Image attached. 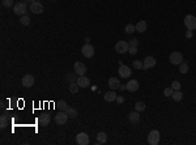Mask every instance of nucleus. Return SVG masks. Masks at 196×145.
<instances>
[{
	"instance_id": "nucleus-1",
	"label": "nucleus",
	"mask_w": 196,
	"mask_h": 145,
	"mask_svg": "<svg viewBox=\"0 0 196 145\" xmlns=\"http://www.w3.org/2000/svg\"><path fill=\"white\" fill-rule=\"evenodd\" d=\"M13 12L17 16H24V14H26L28 12V4L26 3H17V4L13 5Z\"/></svg>"
},
{
	"instance_id": "nucleus-2",
	"label": "nucleus",
	"mask_w": 196,
	"mask_h": 145,
	"mask_svg": "<svg viewBox=\"0 0 196 145\" xmlns=\"http://www.w3.org/2000/svg\"><path fill=\"white\" fill-rule=\"evenodd\" d=\"M169 59L173 66H179L182 61H183V55H182V52H179V51H174L170 54Z\"/></svg>"
},
{
	"instance_id": "nucleus-3",
	"label": "nucleus",
	"mask_w": 196,
	"mask_h": 145,
	"mask_svg": "<svg viewBox=\"0 0 196 145\" xmlns=\"http://www.w3.org/2000/svg\"><path fill=\"white\" fill-rule=\"evenodd\" d=\"M68 114H67V111H62L60 110L58 114L55 115V123L58 126H63V124H66L67 120H68Z\"/></svg>"
},
{
	"instance_id": "nucleus-4",
	"label": "nucleus",
	"mask_w": 196,
	"mask_h": 145,
	"mask_svg": "<svg viewBox=\"0 0 196 145\" xmlns=\"http://www.w3.org/2000/svg\"><path fill=\"white\" fill-rule=\"evenodd\" d=\"M184 25L188 30H195L196 29V17L192 16V14H187L184 17Z\"/></svg>"
},
{
	"instance_id": "nucleus-5",
	"label": "nucleus",
	"mask_w": 196,
	"mask_h": 145,
	"mask_svg": "<svg viewBox=\"0 0 196 145\" xmlns=\"http://www.w3.org/2000/svg\"><path fill=\"white\" fill-rule=\"evenodd\" d=\"M159 132L157 131V129H153V131L149 132V135H148V143L151 144V145H157L159 143Z\"/></svg>"
},
{
	"instance_id": "nucleus-6",
	"label": "nucleus",
	"mask_w": 196,
	"mask_h": 145,
	"mask_svg": "<svg viewBox=\"0 0 196 145\" xmlns=\"http://www.w3.org/2000/svg\"><path fill=\"white\" fill-rule=\"evenodd\" d=\"M128 49H130V43L126 42V41H119V42H116V45H115V51L118 54L127 52Z\"/></svg>"
},
{
	"instance_id": "nucleus-7",
	"label": "nucleus",
	"mask_w": 196,
	"mask_h": 145,
	"mask_svg": "<svg viewBox=\"0 0 196 145\" xmlns=\"http://www.w3.org/2000/svg\"><path fill=\"white\" fill-rule=\"evenodd\" d=\"M73 70H75V73L77 76H83L84 73H86V66H85L83 61H76Z\"/></svg>"
},
{
	"instance_id": "nucleus-8",
	"label": "nucleus",
	"mask_w": 196,
	"mask_h": 145,
	"mask_svg": "<svg viewBox=\"0 0 196 145\" xmlns=\"http://www.w3.org/2000/svg\"><path fill=\"white\" fill-rule=\"evenodd\" d=\"M81 52H83V55L85 58H92L94 55V47L90 45V43H86V45L83 46V49H81Z\"/></svg>"
},
{
	"instance_id": "nucleus-9",
	"label": "nucleus",
	"mask_w": 196,
	"mask_h": 145,
	"mask_svg": "<svg viewBox=\"0 0 196 145\" xmlns=\"http://www.w3.org/2000/svg\"><path fill=\"white\" fill-rule=\"evenodd\" d=\"M29 9H30L34 14H41V13H43V10H45L43 5H42L39 1H34V3H31L30 7H29Z\"/></svg>"
},
{
	"instance_id": "nucleus-10",
	"label": "nucleus",
	"mask_w": 196,
	"mask_h": 145,
	"mask_svg": "<svg viewBox=\"0 0 196 145\" xmlns=\"http://www.w3.org/2000/svg\"><path fill=\"white\" fill-rule=\"evenodd\" d=\"M76 143L78 145H88L89 143H90V140H89V136L85 132H80L76 136Z\"/></svg>"
},
{
	"instance_id": "nucleus-11",
	"label": "nucleus",
	"mask_w": 196,
	"mask_h": 145,
	"mask_svg": "<svg viewBox=\"0 0 196 145\" xmlns=\"http://www.w3.org/2000/svg\"><path fill=\"white\" fill-rule=\"evenodd\" d=\"M21 82H22V85L25 86V88H31V86L34 85V82H35V78H34L33 75H25Z\"/></svg>"
},
{
	"instance_id": "nucleus-12",
	"label": "nucleus",
	"mask_w": 196,
	"mask_h": 145,
	"mask_svg": "<svg viewBox=\"0 0 196 145\" xmlns=\"http://www.w3.org/2000/svg\"><path fill=\"white\" fill-rule=\"evenodd\" d=\"M153 67H156V59L153 56H147L142 61V68L144 70H151Z\"/></svg>"
},
{
	"instance_id": "nucleus-13",
	"label": "nucleus",
	"mask_w": 196,
	"mask_h": 145,
	"mask_svg": "<svg viewBox=\"0 0 196 145\" xmlns=\"http://www.w3.org/2000/svg\"><path fill=\"white\" fill-rule=\"evenodd\" d=\"M118 73H119V76L120 77H123V78H128L131 76V73H132V72H131V68L130 67H127V66H120L119 67V71H118Z\"/></svg>"
},
{
	"instance_id": "nucleus-14",
	"label": "nucleus",
	"mask_w": 196,
	"mask_h": 145,
	"mask_svg": "<svg viewBox=\"0 0 196 145\" xmlns=\"http://www.w3.org/2000/svg\"><path fill=\"white\" fill-rule=\"evenodd\" d=\"M76 82L78 84V86L80 88H88L89 85H90V80H89L86 76H78L77 77V80H76Z\"/></svg>"
},
{
	"instance_id": "nucleus-15",
	"label": "nucleus",
	"mask_w": 196,
	"mask_h": 145,
	"mask_svg": "<svg viewBox=\"0 0 196 145\" xmlns=\"http://www.w3.org/2000/svg\"><path fill=\"white\" fill-rule=\"evenodd\" d=\"M109 86L111 90H116L120 88V81L116 77H110L109 78Z\"/></svg>"
},
{
	"instance_id": "nucleus-16",
	"label": "nucleus",
	"mask_w": 196,
	"mask_h": 145,
	"mask_svg": "<svg viewBox=\"0 0 196 145\" xmlns=\"http://www.w3.org/2000/svg\"><path fill=\"white\" fill-rule=\"evenodd\" d=\"M128 119H130V122L132 123L133 126H136L140 123V115H139V111H135V112H131L130 115H128Z\"/></svg>"
},
{
	"instance_id": "nucleus-17",
	"label": "nucleus",
	"mask_w": 196,
	"mask_h": 145,
	"mask_svg": "<svg viewBox=\"0 0 196 145\" xmlns=\"http://www.w3.org/2000/svg\"><path fill=\"white\" fill-rule=\"evenodd\" d=\"M137 89H139V81H137V80H131V81H128V84H127V90H128V92L133 93V92H136Z\"/></svg>"
},
{
	"instance_id": "nucleus-18",
	"label": "nucleus",
	"mask_w": 196,
	"mask_h": 145,
	"mask_svg": "<svg viewBox=\"0 0 196 145\" xmlns=\"http://www.w3.org/2000/svg\"><path fill=\"white\" fill-rule=\"evenodd\" d=\"M38 122H39V124L43 126V127L48 126V124H50V115H48V114H42V115H39Z\"/></svg>"
},
{
	"instance_id": "nucleus-19",
	"label": "nucleus",
	"mask_w": 196,
	"mask_h": 145,
	"mask_svg": "<svg viewBox=\"0 0 196 145\" xmlns=\"http://www.w3.org/2000/svg\"><path fill=\"white\" fill-rule=\"evenodd\" d=\"M116 93L114 92V90H110V92L105 93V96H103V98H105L106 102H114V101L116 99Z\"/></svg>"
},
{
	"instance_id": "nucleus-20",
	"label": "nucleus",
	"mask_w": 196,
	"mask_h": 145,
	"mask_svg": "<svg viewBox=\"0 0 196 145\" xmlns=\"http://www.w3.org/2000/svg\"><path fill=\"white\" fill-rule=\"evenodd\" d=\"M135 26H136V31H137V33H144V31L147 30V28H148L145 21H139Z\"/></svg>"
},
{
	"instance_id": "nucleus-21",
	"label": "nucleus",
	"mask_w": 196,
	"mask_h": 145,
	"mask_svg": "<svg viewBox=\"0 0 196 145\" xmlns=\"http://www.w3.org/2000/svg\"><path fill=\"white\" fill-rule=\"evenodd\" d=\"M107 141V135L106 132H99L97 135V144H105Z\"/></svg>"
},
{
	"instance_id": "nucleus-22",
	"label": "nucleus",
	"mask_w": 196,
	"mask_h": 145,
	"mask_svg": "<svg viewBox=\"0 0 196 145\" xmlns=\"http://www.w3.org/2000/svg\"><path fill=\"white\" fill-rule=\"evenodd\" d=\"M171 97H173V99L175 101V102H180V101L183 99V93H182L180 90H174Z\"/></svg>"
},
{
	"instance_id": "nucleus-23",
	"label": "nucleus",
	"mask_w": 196,
	"mask_h": 145,
	"mask_svg": "<svg viewBox=\"0 0 196 145\" xmlns=\"http://www.w3.org/2000/svg\"><path fill=\"white\" fill-rule=\"evenodd\" d=\"M188 70H190V67H188V64L186 63V61H182V63L179 64V72L182 75H186Z\"/></svg>"
},
{
	"instance_id": "nucleus-24",
	"label": "nucleus",
	"mask_w": 196,
	"mask_h": 145,
	"mask_svg": "<svg viewBox=\"0 0 196 145\" xmlns=\"http://www.w3.org/2000/svg\"><path fill=\"white\" fill-rule=\"evenodd\" d=\"M124 31H126L127 34H132L133 31H136V26H135L133 24H128V25H126V28H124Z\"/></svg>"
},
{
	"instance_id": "nucleus-25",
	"label": "nucleus",
	"mask_w": 196,
	"mask_h": 145,
	"mask_svg": "<svg viewBox=\"0 0 196 145\" xmlns=\"http://www.w3.org/2000/svg\"><path fill=\"white\" fill-rule=\"evenodd\" d=\"M78 88H80V86H78L77 82H71L69 84V92L72 94H76L78 92Z\"/></svg>"
},
{
	"instance_id": "nucleus-26",
	"label": "nucleus",
	"mask_w": 196,
	"mask_h": 145,
	"mask_svg": "<svg viewBox=\"0 0 196 145\" xmlns=\"http://www.w3.org/2000/svg\"><path fill=\"white\" fill-rule=\"evenodd\" d=\"M68 107H69V106H68V103H67L64 99H62V101H59V102H58V108H59V110L66 111Z\"/></svg>"
},
{
	"instance_id": "nucleus-27",
	"label": "nucleus",
	"mask_w": 196,
	"mask_h": 145,
	"mask_svg": "<svg viewBox=\"0 0 196 145\" xmlns=\"http://www.w3.org/2000/svg\"><path fill=\"white\" fill-rule=\"evenodd\" d=\"M66 111H67V114H68V117H69V118H76V117H77V110H76V108H73V107H68Z\"/></svg>"
},
{
	"instance_id": "nucleus-28",
	"label": "nucleus",
	"mask_w": 196,
	"mask_h": 145,
	"mask_svg": "<svg viewBox=\"0 0 196 145\" xmlns=\"http://www.w3.org/2000/svg\"><path fill=\"white\" fill-rule=\"evenodd\" d=\"M135 110L136 111H144L145 110V103L144 102H141V101H139V102H136L135 103Z\"/></svg>"
},
{
	"instance_id": "nucleus-29",
	"label": "nucleus",
	"mask_w": 196,
	"mask_h": 145,
	"mask_svg": "<svg viewBox=\"0 0 196 145\" xmlns=\"http://www.w3.org/2000/svg\"><path fill=\"white\" fill-rule=\"evenodd\" d=\"M7 126H8V118H7V115H1L0 117V127L5 128Z\"/></svg>"
},
{
	"instance_id": "nucleus-30",
	"label": "nucleus",
	"mask_w": 196,
	"mask_h": 145,
	"mask_svg": "<svg viewBox=\"0 0 196 145\" xmlns=\"http://www.w3.org/2000/svg\"><path fill=\"white\" fill-rule=\"evenodd\" d=\"M30 21L31 20L28 14H24V16H21V19H20V22L22 25H30Z\"/></svg>"
},
{
	"instance_id": "nucleus-31",
	"label": "nucleus",
	"mask_w": 196,
	"mask_h": 145,
	"mask_svg": "<svg viewBox=\"0 0 196 145\" xmlns=\"http://www.w3.org/2000/svg\"><path fill=\"white\" fill-rule=\"evenodd\" d=\"M174 93V89L173 88H165L163 90V94H165V97H171Z\"/></svg>"
},
{
	"instance_id": "nucleus-32",
	"label": "nucleus",
	"mask_w": 196,
	"mask_h": 145,
	"mask_svg": "<svg viewBox=\"0 0 196 145\" xmlns=\"http://www.w3.org/2000/svg\"><path fill=\"white\" fill-rule=\"evenodd\" d=\"M132 64H133L135 70H141V68H142V61H140V60H135Z\"/></svg>"
},
{
	"instance_id": "nucleus-33",
	"label": "nucleus",
	"mask_w": 196,
	"mask_h": 145,
	"mask_svg": "<svg viewBox=\"0 0 196 145\" xmlns=\"http://www.w3.org/2000/svg\"><path fill=\"white\" fill-rule=\"evenodd\" d=\"M1 3H3V5H4V7H8V8L13 5V0H3Z\"/></svg>"
},
{
	"instance_id": "nucleus-34",
	"label": "nucleus",
	"mask_w": 196,
	"mask_h": 145,
	"mask_svg": "<svg viewBox=\"0 0 196 145\" xmlns=\"http://www.w3.org/2000/svg\"><path fill=\"white\" fill-rule=\"evenodd\" d=\"M171 88L174 90H180V84L178 81H173V84H171Z\"/></svg>"
},
{
	"instance_id": "nucleus-35",
	"label": "nucleus",
	"mask_w": 196,
	"mask_h": 145,
	"mask_svg": "<svg viewBox=\"0 0 196 145\" xmlns=\"http://www.w3.org/2000/svg\"><path fill=\"white\" fill-rule=\"evenodd\" d=\"M130 46H132V47H137V46H139V41H137L136 38L131 39V41H130Z\"/></svg>"
},
{
	"instance_id": "nucleus-36",
	"label": "nucleus",
	"mask_w": 196,
	"mask_h": 145,
	"mask_svg": "<svg viewBox=\"0 0 196 145\" xmlns=\"http://www.w3.org/2000/svg\"><path fill=\"white\" fill-rule=\"evenodd\" d=\"M128 52L132 54V55L137 54V47H132V46H130V49H128Z\"/></svg>"
},
{
	"instance_id": "nucleus-37",
	"label": "nucleus",
	"mask_w": 196,
	"mask_h": 145,
	"mask_svg": "<svg viewBox=\"0 0 196 145\" xmlns=\"http://www.w3.org/2000/svg\"><path fill=\"white\" fill-rule=\"evenodd\" d=\"M67 80H69L71 82H73L75 80H77V78L75 77V75H72V73H71V75H67Z\"/></svg>"
},
{
	"instance_id": "nucleus-38",
	"label": "nucleus",
	"mask_w": 196,
	"mask_h": 145,
	"mask_svg": "<svg viewBox=\"0 0 196 145\" xmlns=\"http://www.w3.org/2000/svg\"><path fill=\"white\" fill-rule=\"evenodd\" d=\"M115 101H116L118 103H123V102H124V98H123V97H120V96H118Z\"/></svg>"
},
{
	"instance_id": "nucleus-39",
	"label": "nucleus",
	"mask_w": 196,
	"mask_h": 145,
	"mask_svg": "<svg viewBox=\"0 0 196 145\" xmlns=\"http://www.w3.org/2000/svg\"><path fill=\"white\" fill-rule=\"evenodd\" d=\"M119 89H120V90H126V89H127V85H120Z\"/></svg>"
},
{
	"instance_id": "nucleus-40",
	"label": "nucleus",
	"mask_w": 196,
	"mask_h": 145,
	"mask_svg": "<svg viewBox=\"0 0 196 145\" xmlns=\"http://www.w3.org/2000/svg\"><path fill=\"white\" fill-rule=\"evenodd\" d=\"M28 1H30V4H31V3H34L35 0H28Z\"/></svg>"
}]
</instances>
